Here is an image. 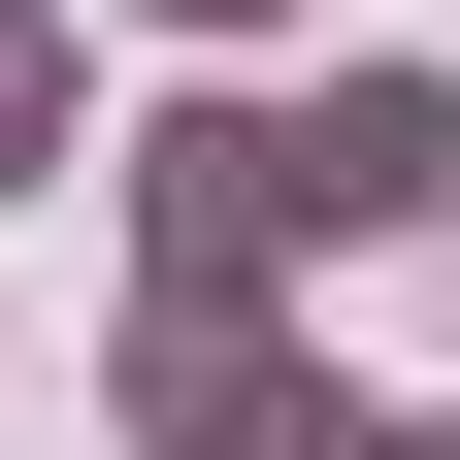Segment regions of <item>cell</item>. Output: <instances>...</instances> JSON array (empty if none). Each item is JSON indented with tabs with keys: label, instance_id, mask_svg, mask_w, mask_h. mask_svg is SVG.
I'll use <instances>...</instances> for the list:
<instances>
[{
	"label": "cell",
	"instance_id": "1",
	"mask_svg": "<svg viewBox=\"0 0 460 460\" xmlns=\"http://www.w3.org/2000/svg\"><path fill=\"white\" fill-rule=\"evenodd\" d=\"M99 198H132L164 296H296V263H329V198H296V66H164V99H99Z\"/></svg>",
	"mask_w": 460,
	"mask_h": 460
},
{
	"label": "cell",
	"instance_id": "2",
	"mask_svg": "<svg viewBox=\"0 0 460 460\" xmlns=\"http://www.w3.org/2000/svg\"><path fill=\"white\" fill-rule=\"evenodd\" d=\"M99 394H132V460H230L263 394H296V296H164V263H132V329H99Z\"/></svg>",
	"mask_w": 460,
	"mask_h": 460
},
{
	"label": "cell",
	"instance_id": "3",
	"mask_svg": "<svg viewBox=\"0 0 460 460\" xmlns=\"http://www.w3.org/2000/svg\"><path fill=\"white\" fill-rule=\"evenodd\" d=\"M296 198H329V263L460 230V66H296Z\"/></svg>",
	"mask_w": 460,
	"mask_h": 460
},
{
	"label": "cell",
	"instance_id": "4",
	"mask_svg": "<svg viewBox=\"0 0 460 460\" xmlns=\"http://www.w3.org/2000/svg\"><path fill=\"white\" fill-rule=\"evenodd\" d=\"M99 164V0H0V198Z\"/></svg>",
	"mask_w": 460,
	"mask_h": 460
},
{
	"label": "cell",
	"instance_id": "5",
	"mask_svg": "<svg viewBox=\"0 0 460 460\" xmlns=\"http://www.w3.org/2000/svg\"><path fill=\"white\" fill-rule=\"evenodd\" d=\"M99 33H164V66H263V33H296V0H99Z\"/></svg>",
	"mask_w": 460,
	"mask_h": 460
},
{
	"label": "cell",
	"instance_id": "6",
	"mask_svg": "<svg viewBox=\"0 0 460 460\" xmlns=\"http://www.w3.org/2000/svg\"><path fill=\"white\" fill-rule=\"evenodd\" d=\"M428 263H460V230H428Z\"/></svg>",
	"mask_w": 460,
	"mask_h": 460
}]
</instances>
